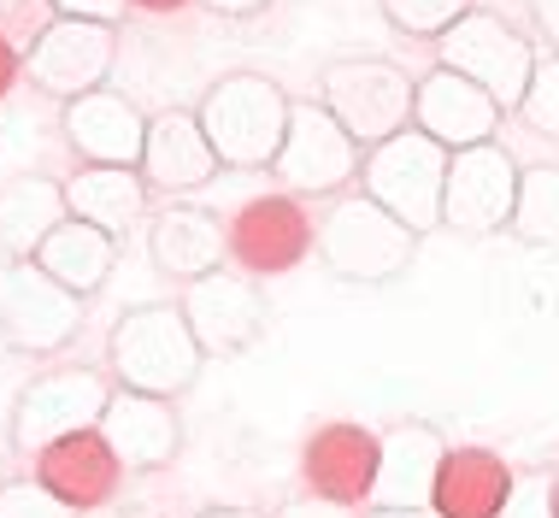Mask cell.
<instances>
[{
  "instance_id": "cb8c5ba5",
  "label": "cell",
  "mask_w": 559,
  "mask_h": 518,
  "mask_svg": "<svg viewBox=\"0 0 559 518\" xmlns=\"http://www.w3.org/2000/svg\"><path fill=\"white\" fill-rule=\"evenodd\" d=\"M66 219H71V201H66V183L53 177H19L0 189V248L12 259H36V248Z\"/></svg>"
},
{
  "instance_id": "6da1fadb",
  "label": "cell",
  "mask_w": 559,
  "mask_h": 518,
  "mask_svg": "<svg viewBox=\"0 0 559 518\" xmlns=\"http://www.w3.org/2000/svg\"><path fill=\"white\" fill-rule=\"evenodd\" d=\"M289 95H283L260 71H236V78H218L201 101V130L213 142L218 165L230 172H260V165L277 160L283 136H289Z\"/></svg>"
},
{
  "instance_id": "d590c367",
  "label": "cell",
  "mask_w": 559,
  "mask_h": 518,
  "mask_svg": "<svg viewBox=\"0 0 559 518\" xmlns=\"http://www.w3.org/2000/svg\"><path fill=\"white\" fill-rule=\"evenodd\" d=\"M213 12H224V19H248V12H260L265 0H206Z\"/></svg>"
},
{
  "instance_id": "2e32d148",
  "label": "cell",
  "mask_w": 559,
  "mask_h": 518,
  "mask_svg": "<svg viewBox=\"0 0 559 518\" xmlns=\"http://www.w3.org/2000/svg\"><path fill=\"white\" fill-rule=\"evenodd\" d=\"M66 142L78 148L83 165H142L147 118L112 89H88L66 101Z\"/></svg>"
},
{
  "instance_id": "484cf974",
  "label": "cell",
  "mask_w": 559,
  "mask_h": 518,
  "mask_svg": "<svg viewBox=\"0 0 559 518\" xmlns=\"http://www.w3.org/2000/svg\"><path fill=\"white\" fill-rule=\"evenodd\" d=\"M507 231L531 248H559V165L519 172V201H512Z\"/></svg>"
},
{
  "instance_id": "3957f363",
  "label": "cell",
  "mask_w": 559,
  "mask_h": 518,
  "mask_svg": "<svg viewBox=\"0 0 559 518\" xmlns=\"http://www.w3.org/2000/svg\"><path fill=\"white\" fill-rule=\"evenodd\" d=\"M319 254L347 283H395L418 254V231L371 195H336L319 224Z\"/></svg>"
},
{
  "instance_id": "ffe728a7",
  "label": "cell",
  "mask_w": 559,
  "mask_h": 518,
  "mask_svg": "<svg viewBox=\"0 0 559 518\" xmlns=\"http://www.w3.org/2000/svg\"><path fill=\"white\" fill-rule=\"evenodd\" d=\"M147 254H154V266L165 278L177 283H194L206 278V271L224 266V254H230V231L213 219L206 207H165L154 224H147Z\"/></svg>"
},
{
  "instance_id": "e0dca14e",
  "label": "cell",
  "mask_w": 559,
  "mask_h": 518,
  "mask_svg": "<svg viewBox=\"0 0 559 518\" xmlns=\"http://www.w3.org/2000/svg\"><path fill=\"white\" fill-rule=\"evenodd\" d=\"M442 460H448V442L436 424H395L383 436V454H377L371 507H430Z\"/></svg>"
},
{
  "instance_id": "5b68a950",
  "label": "cell",
  "mask_w": 559,
  "mask_h": 518,
  "mask_svg": "<svg viewBox=\"0 0 559 518\" xmlns=\"http://www.w3.org/2000/svg\"><path fill=\"white\" fill-rule=\"evenodd\" d=\"M83 330V295L66 289L41 259L0 266V337L19 354H59Z\"/></svg>"
},
{
  "instance_id": "e575fe53",
  "label": "cell",
  "mask_w": 559,
  "mask_h": 518,
  "mask_svg": "<svg viewBox=\"0 0 559 518\" xmlns=\"http://www.w3.org/2000/svg\"><path fill=\"white\" fill-rule=\"evenodd\" d=\"M19 66H24L19 48H12V42H0V95L12 89V78H19Z\"/></svg>"
},
{
  "instance_id": "8d00e7d4",
  "label": "cell",
  "mask_w": 559,
  "mask_h": 518,
  "mask_svg": "<svg viewBox=\"0 0 559 518\" xmlns=\"http://www.w3.org/2000/svg\"><path fill=\"white\" fill-rule=\"evenodd\" d=\"M371 518H442L436 507H371Z\"/></svg>"
},
{
  "instance_id": "8fae6325",
  "label": "cell",
  "mask_w": 559,
  "mask_h": 518,
  "mask_svg": "<svg viewBox=\"0 0 559 518\" xmlns=\"http://www.w3.org/2000/svg\"><path fill=\"white\" fill-rule=\"evenodd\" d=\"M24 71L36 78L41 95H59V101L88 95V89H100L112 71V24L53 19L36 36V48L24 54Z\"/></svg>"
},
{
  "instance_id": "f1b7e54d",
  "label": "cell",
  "mask_w": 559,
  "mask_h": 518,
  "mask_svg": "<svg viewBox=\"0 0 559 518\" xmlns=\"http://www.w3.org/2000/svg\"><path fill=\"white\" fill-rule=\"evenodd\" d=\"M0 518H78L71 501H59L48 483H7L0 490Z\"/></svg>"
},
{
  "instance_id": "4fadbf2b",
  "label": "cell",
  "mask_w": 559,
  "mask_h": 518,
  "mask_svg": "<svg viewBox=\"0 0 559 518\" xmlns=\"http://www.w3.org/2000/svg\"><path fill=\"white\" fill-rule=\"evenodd\" d=\"M183 318L194 330V342L206 354H241L248 342H260L265 330V295L253 289L241 271H206V278L189 283L183 295Z\"/></svg>"
},
{
  "instance_id": "4316f807",
  "label": "cell",
  "mask_w": 559,
  "mask_h": 518,
  "mask_svg": "<svg viewBox=\"0 0 559 518\" xmlns=\"http://www.w3.org/2000/svg\"><path fill=\"white\" fill-rule=\"evenodd\" d=\"M377 7L401 36H442L448 24H460L472 12V0H377Z\"/></svg>"
},
{
  "instance_id": "d4e9b609",
  "label": "cell",
  "mask_w": 559,
  "mask_h": 518,
  "mask_svg": "<svg viewBox=\"0 0 559 518\" xmlns=\"http://www.w3.org/2000/svg\"><path fill=\"white\" fill-rule=\"evenodd\" d=\"M36 259H41V266H48L66 289H78V295L88 301L100 283L112 278L118 248H112V236L100 231V224H88V219H66V224H59V231L36 248Z\"/></svg>"
},
{
  "instance_id": "4dcf8cb0",
  "label": "cell",
  "mask_w": 559,
  "mask_h": 518,
  "mask_svg": "<svg viewBox=\"0 0 559 518\" xmlns=\"http://www.w3.org/2000/svg\"><path fill=\"white\" fill-rule=\"evenodd\" d=\"M501 518H559V507H554V471H531V478L512 483Z\"/></svg>"
},
{
  "instance_id": "f35d334b",
  "label": "cell",
  "mask_w": 559,
  "mask_h": 518,
  "mask_svg": "<svg viewBox=\"0 0 559 518\" xmlns=\"http://www.w3.org/2000/svg\"><path fill=\"white\" fill-rule=\"evenodd\" d=\"M201 518H265V513H248V507H224V513H201Z\"/></svg>"
},
{
  "instance_id": "1f68e13d",
  "label": "cell",
  "mask_w": 559,
  "mask_h": 518,
  "mask_svg": "<svg viewBox=\"0 0 559 518\" xmlns=\"http://www.w3.org/2000/svg\"><path fill=\"white\" fill-rule=\"evenodd\" d=\"M53 19H95V24H118L130 12V0H48Z\"/></svg>"
},
{
  "instance_id": "8992f818",
  "label": "cell",
  "mask_w": 559,
  "mask_h": 518,
  "mask_svg": "<svg viewBox=\"0 0 559 518\" xmlns=\"http://www.w3.org/2000/svg\"><path fill=\"white\" fill-rule=\"evenodd\" d=\"M418 83L389 59H330L324 66V106L342 118V130L359 148H377L389 136L413 130Z\"/></svg>"
},
{
  "instance_id": "7402d4cb",
  "label": "cell",
  "mask_w": 559,
  "mask_h": 518,
  "mask_svg": "<svg viewBox=\"0 0 559 518\" xmlns=\"http://www.w3.org/2000/svg\"><path fill=\"white\" fill-rule=\"evenodd\" d=\"M512 471L501 454L489 448H448L442 471H436V501L430 507L442 518H501L507 495H512Z\"/></svg>"
},
{
  "instance_id": "277c9868",
  "label": "cell",
  "mask_w": 559,
  "mask_h": 518,
  "mask_svg": "<svg viewBox=\"0 0 559 518\" xmlns=\"http://www.w3.org/2000/svg\"><path fill=\"white\" fill-rule=\"evenodd\" d=\"M448 160H453V148H442L436 136H425V130L413 125V130L389 136V142L366 148L359 177H366V195H371V201H383L401 224H413L418 236H430L436 224H442Z\"/></svg>"
},
{
  "instance_id": "30bf717a",
  "label": "cell",
  "mask_w": 559,
  "mask_h": 518,
  "mask_svg": "<svg viewBox=\"0 0 559 518\" xmlns=\"http://www.w3.org/2000/svg\"><path fill=\"white\" fill-rule=\"evenodd\" d=\"M512 201H519V165L501 142L453 148L448 189H442V224L460 236H495L507 231Z\"/></svg>"
},
{
  "instance_id": "7c38bea8",
  "label": "cell",
  "mask_w": 559,
  "mask_h": 518,
  "mask_svg": "<svg viewBox=\"0 0 559 518\" xmlns=\"http://www.w3.org/2000/svg\"><path fill=\"white\" fill-rule=\"evenodd\" d=\"M312 242H319V231L295 195H260L230 219V254L248 278H277V271L300 266Z\"/></svg>"
},
{
  "instance_id": "52a82bcc",
  "label": "cell",
  "mask_w": 559,
  "mask_h": 518,
  "mask_svg": "<svg viewBox=\"0 0 559 518\" xmlns=\"http://www.w3.org/2000/svg\"><path fill=\"white\" fill-rule=\"evenodd\" d=\"M436 54H442L448 71H460V78L483 83L495 101H501V113H519L524 89H531V71H536V54L531 42L519 36L507 19H495V12H465L460 24H448L442 36H436Z\"/></svg>"
},
{
  "instance_id": "ac0fdd59",
  "label": "cell",
  "mask_w": 559,
  "mask_h": 518,
  "mask_svg": "<svg viewBox=\"0 0 559 518\" xmlns=\"http://www.w3.org/2000/svg\"><path fill=\"white\" fill-rule=\"evenodd\" d=\"M224 172L213 142L201 130V113H154L147 118V148H142V177L147 189H201Z\"/></svg>"
},
{
  "instance_id": "83f0119b",
  "label": "cell",
  "mask_w": 559,
  "mask_h": 518,
  "mask_svg": "<svg viewBox=\"0 0 559 518\" xmlns=\"http://www.w3.org/2000/svg\"><path fill=\"white\" fill-rule=\"evenodd\" d=\"M519 113H524V125H531V130H542V136H559V54L536 59L531 89H524Z\"/></svg>"
},
{
  "instance_id": "f546056e",
  "label": "cell",
  "mask_w": 559,
  "mask_h": 518,
  "mask_svg": "<svg viewBox=\"0 0 559 518\" xmlns=\"http://www.w3.org/2000/svg\"><path fill=\"white\" fill-rule=\"evenodd\" d=\"M48 0H0V42H12V48H36V36L48 30L53 19H48Z\"/></svg>"
},
{
  "instance_id": "7a4b0ae2",
  "label": "cell",
  "mask_w": 559,
  "mask_h": 518,
  "mask_svg": "<svg viewBox=\"0 0 559 518\" xmlns=\"http://www.w3.org/2000/svg\"><path fill=\"white\" fill-rule=\"evenodd\" d=\"M107 360H112L118 389H142V395H165V401H171V395H183L194 377H201L206 348L194 342L183 307L154 301V307H130L112 325Z\"/></svg>"
},
{
  "instance_id": "603a6c76",
  "label": "cell",
  "mask_w": 559,
  "mask_h": 518,
  "mask_svg": "<svg viewBox=\"0 0 559 518\" xmlns=\"http://www.w3.org/2000/svg\"><path fill=\"white\" fill-rule=\"evenodd\" d=\"M66 201H71V219H88L107 236H124L147 212V177L142 165H83L66 183Z\"/></svg>"
},
{
  "instance_id": "d6a6232c",
  "label": "cell",
  "mask_w": 559,
  "mask_h": 518,
  "mask_svg": "<svg viewBox=\"0 0 559 518\" xmlns=\"http://www.w3.org/2000/svg\"><path fill=\"white\" fill-rule=\"evenodd\" d=\"M277 518H354L342 507V501H324V495H300V501H289Z\"/></svg>"
},
{
  "instance_id": "44dd1931",
  "label": "cell",
  "mask_w": 559,
  "mask_h": 518,
  "mask_svg": "<svg viewBox=\"0 0 559 518\" xmlns=\"http://www.w3.org/2000/svg\"><path fill=\"white\" fill-rule=\"evenodd\" d=\"M36 460H41V483H48L59 501H71L78 513H95L100 501H112L118 471H124L100 431H78V436L53 442V448L36 454Z\"/></svg>"
},
{
  "instance_id": "60d3db41",
  "label": "cell",
  "mask_w": 559,
  "mask_h": 518,
  "mask_svg": "<svg viewBox=\"0 0 559 518\" xmlns=\"http://www.w3.org/2000/svg\"><path fill=\"white\" fill-rule=\"evenodd\" d=\"M88 518H118V513H88Z\"/></svg>"
},
{
  "instance_id": "5bb4252c",
  "label": "cell",
  "mask_w": 559,
  "mask_h": 518,
  "mask_svg": "<svg viewBox=\"0 0 559 518\" xmlns=\"http://www.w3.org/2000/svg\"><path fill=\"white\" fill-rule=\"evenodd\" d=\"M413 125L425 136H436L442 148H477V142H495L501 101H495L483 83L460 78V71H448V66H436L430 78L418 83Z\"/></svg>"
},
{
  "instance_id": "74e56055",
  "label": "cell",
  "mask_w": 559,
  "mask_h": 518,
  "mask_svg": "<svg viewBox=\"0 0 559 518\" xmlns=\"http://www.w3.org/2000/svg\"><path fill=\"white\" fill-rule=\"evenodd\" d=\"M130 7H142V12H177V7H189V0H130Z\"/></svg>"
},
{
  "instance_id": "d6986e66",
  "label": "cell",
  "mask_w": 559,
  "mask_h": 518,
  "mask_svg": "<svg viewBox=\"0 0 559 518\" xmlns=\"http://www.w3.org/2000/svg\"><path fill=\"white\" fill-rule=\"evenodd\" d=\"M377 454H383V436H371L366 424H330L307 442V483L312 495L324 501H371V483H377Z\"/></svg>"
},
{
  "instance_id": "9c48e42d",
  "label": "cell",
  "mask_w": 559,
  "mask_h": 518,
  "mask_svg": "<svg viewBox=\"0 0 559 518\" xmlns=\"http://www.w3.org/2000/svg\"><path fill=\"white\" fill-rule=\"evenodd\" d=\"M107 401H112V384L100 372H88V365L36 377V384L19 395V407H12V448L41 454V448H53V442H66L78 431H95L100 413H107Z\"/></svg>"
},
{
  "instance_id": "836d02e7",
  "label": "cell",
  "mask_w": 559,
  "mask_h": 518,
  "mask_svg": "<svg viewBox=\"0 0 559 518\" xmlns=\"http://www.w3.org/2000/svg\"><path fill=\"white\" fill-rule=\"evenodd\" d=\"M531 19H536V30H542V42L559 54V0H531Z\"/></svg>"
},
{
  "instance_id": "ab89813d",
  "label": "cell",
  "mask_w": 559,
  "mask_h": 518,
  "mask_svg": "<svg viewBox=\"0 0 559 518\" xmlns=\"http://www.w3.org/2000/svg\"><path fill=\"white\" fill-rule=\"evenodd\" d=\"M554 507H559V471H554Z\"/></svg>"
},
{
  "instance_id": "ba28073f",
  "label": "cell",
  "mask_w": 559,
  "mask_h": 518,
  "mask_svg": "<svg viewBox=\"0 0 559 518\" xmlns=\"http://www.w3.org/2000/svg\"><path fill=\"white\" fill-rule=\"evenodd\" d=\"M366 148L342 130V118L324 101H295L289 106V136H283L271 172L289 195H336L359 177Z\"/></svg>"
},
{
  "instance_id": "9a60e30c",
  "label": "cell",
  "mask_w": 559,
  "mask_h": 518,
  "mask_svg": "<svg viewBox=\"0 0 559 518\" xmlns=\"http://www.w3.org/2000/svg\"><path fill=\"white\" fill-rule=\"evenodd\" d=\"M95 431L107 436V448L118 454L124 471H154L177 460V448H183V424L165 407V395H142V389H112Z\"/></svg>"
}]
</instances>
